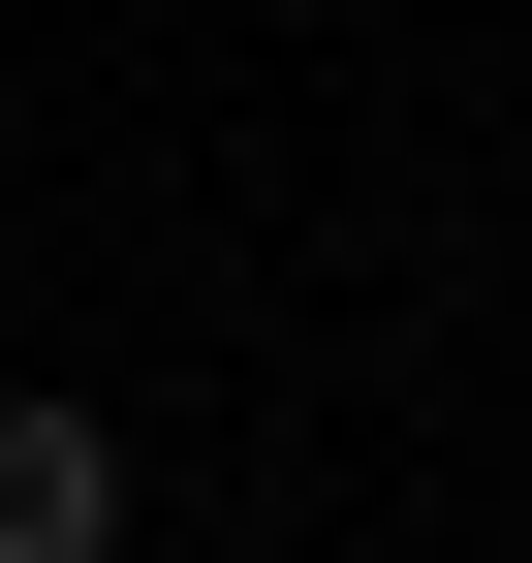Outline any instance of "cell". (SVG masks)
Here are the masks:
<instances>
[{"label":"cell","instance_id":"cell-1","mask_svg":"<svg viewBox=\"0 0 532 563\" xmlns=\"http://www.w3.org/2000/svg\"><path fill=\"white\" fill-rule=\"evenodd\" d=\"M0 563H125V439H95V407H0Z\"/></svg>","mask_w":532,"mask_h":563}]
</instances>
